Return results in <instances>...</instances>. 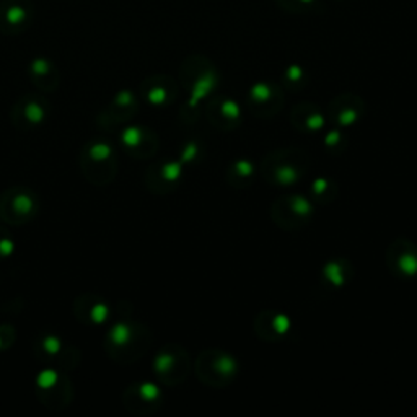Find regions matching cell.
I'll list each match as a JSON object with an SVG mask.
<instances>
[{
    "label": "cell",
    "instance_id": "cell-1",
    "mask_svg": "<svg viewBox=\"0 0 417 417\" xmlns=\"http://www.w3.org/2000/svg\"><path fill=\"white\" fill-rule=\"evenodd\" d=\"M261 171L266 181L276 186H292L302 181L308 171V155L300 148H279L264 157Z\"/></svg>",
    "mask_w": 417,
    "mask_h": 417
},
{
    "label": "cell",
    "instance_id": "cell-2",
    "mask_svg": "<svg viewBox=\"0 0 417 417\" xmlns=\"http://www.w3.org/2000/svg\"><path fill=\"white\" fill-rule=\"evenodd\" d=\"M238 362L235 357L223 350H205L196 362L199 380L212 388H225L233 383L238 375Z\"/></svg>",
    "mask_w": 417,
    "mask_h": 417
},
{
    "label": "cell",
    "instance_id": "cell-3",
    "mask_svg": "<svg viewBox=\"0 0 417 417\" xmlns=\"http://www.w3.org/2000/svg\"><path fill=\"white\" fill-rule=\"evenodd\" d=\"M313 204L303 194H287L277 199L271 207L274 223L283 230H298L310 223L313 217Z\"/></svg>",
    "mask_w": 417,
    "mask_h": 417
},
{
    "label": "cell",
    "instance_id": "cell-4",
    "mask_svg": "<svg viewBox=\"0 0 417 417\" xmlns=\"http://www.w3.org/2000/svg\"><path fill=\"white\" fill-rule=\"evenodd\" d=\"M155 372L168 385H174L186 378L189 372V357L179 346H170L162 350L155 360Z\"/></svg>",
    "mask_w": 417,
    "mask_h": 417
},
{
    "label": "cell",
    "instance_id": "cell-5",
    "mask_svg": "<svg viewBox=\"0 0 417 417\" xmlns=\"http://www.w3.org/2000/svg\"><path fill=\"white\" fill-rule=\"evenodd\" d=\"M283 96L277 85L269 82H259L249 91V108L259 118H272L282 110Z\"/></svg>",
    "mask_w": 417,
    "mask_h": 417
},
{
    "label": "cell",
    "instance_id": "cell-6",
    "mask_svg": "<svg viewBox=\"0 0 417 417\" xmlns=\"http://www.w3.org/2000/svg\"><path fill=\"white\" fill-rule=\"evenodd\" d=\"M386 263L396 276H417V248L406 238H398L389 245L386 251Z\"/></svg>",
    "mask_w": 417,
    "mask_h": 417
},
{
    "label": "cell",
    "instance_id": "cell-7",
    "mask_svg": "<svg viewBox=\"0 0 417 417\" xmlns=\"http://www.w3.org/2000/svg\"><path fill=\"white\" fill-rule=\"evenodd\" d=\"M365 113V105L360 96L352 93L339 95L334 101H331L328 116L339 127H350L362 119Z\"/></svg>",
    "mask_w": 417,
    "mask_h": 417
},
{
    "label": "cell",
    "instance_id": "cell-8",
    "mask_svg": "<svg viewBox=\"0 0 417 417\" xmlns=\"http://www.w3.org/2000/svg\"><path fill=\"white\" fill-rule=\"evenodd\" d=\"M207 119L220 131H231L241 124V108L228 96H217L207 106Z\"/></svg>",
    "mask_w": 417,
    "mask_h": 417
},
{
    "label": "cell",
    "instance_id": "cell-9",
    "mask_svg": "<svg viewBox=\"0 0 417 417\" xmlns=\"http://www.w3.org/2000/svg\"><path fill=\"white\" fill-rule=\"evenodd\" d=\"M292 328V321L285 313L263 311L254 320V332L264 341H280Z\"/></svg>",
    "mask_w": 417,
    "mask_h": 417
},
{
    "label": "cell",
    "instance_id": "cell-10",
    "mask_svg": "<svg viewBox=\"0 0 417 417\" xmlns=\"http://www.w3.org/2000/svg\"><path fill=\"white\" fill-rule=\"evenodd\" d=\"M292 124L300 132H320L324 129L326 116L315 103H300L292 110Z\"/></svg>",
    "mask_w": 417,
    "mask_h": 417
},
{
    "label": "cell",
    "instance_id": "cell-11",
    "mask_svg": "<svg viewBox=\"0 0 417 417\" xmlns=\"http://www.w3.org/2000/svg\"><path fill=\"white\" fill-rule=\"evenodd\" d=\"M256 176V166L249 158H237L227 168L228 185L238 189H245L253 185Z\"/></svg>",
    "mask_w": 417,
    "mask_h": 417
},
{
    "label": "cell",
    "instance_id": "cell-12",
    "mask_svg": "<svg viewBox=\"0 0 417 417\" xmlns=\"http://www.w3.org/2000/svg\"><path fill=\"white\" fill-rule=\"evenodd\" d=\"M352 268L350 263L346 259H332L323 269V279L326 280L328 285L334 289H343L349 279L352 277Z\"/></svg>",
    "mask_w": 417,
    "mask_h": 417
},
{
    "label": "cell",
    "instance_id": "cell-13",
    "mask_svg": "<svg viewBox=\"0 0 417 417\" xmlns=\"http://www.w3.org/2000/svg\"><path fill=\"white\" fill-rule=\"evenodd\" d=\"M336 196V185L332 179L328 178H318L313 181L310 188V199L320 204H328Z\"/></svg>",
    "mask_w": 417,
    "mask_h": 417
},
{
    "label": "cell",
    "instance_id": "cell-14",
    "mask_svg": "<svg viewBox=\"0 0 417 417\" xmlns=\"http://www.w3.org/2000/svg\"><path fill=\"white\" fill-rule=\"evenodd\" d=\"M324 145L331 152H337V150H343L346 147V136L341 129H332L329 131L326 137H324Z\"/></svg>",
    "mask_w": 417,
    "mask_h": 417
},
{
    "label": "cell",
    "instance_id": "cell-15",
    "mask_svg": "<svg viewBox=\"0 0 417 417\" xmlns=\"http://www.w3.org/2000/svg\"><path fill=\"white\" fill-rule=\"evenodd\" d=\"M285 85L289 88H297L298 85H302V83L305 82L303 79V70L297 67V65H292V67L289 69V72L285 73Z\"/></svg>",
    "mask_w": 417,
    "mask_h": 417
}]
</instances>
